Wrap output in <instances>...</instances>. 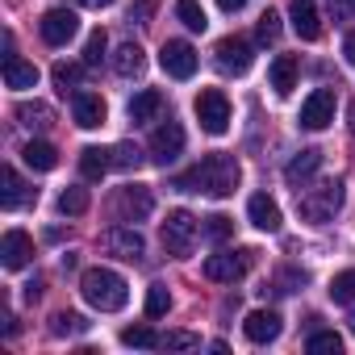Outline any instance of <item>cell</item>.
<instances>
[{"mask_svg": "<svg viewBox=\"0 0 355 355\" xmlns=\"http://www.w3.org/2000/svg\"><path fill=\"white\" fill-rule=\"evenodd\" d=\"M239 180H243V167H239V159L234 155H205L193 171H184V175H175V189L180 193H205V197H230L234 189H239Z\"/></svg>", "mask_w": 355, "mask_h": 355, "instance_id": "obj_1", "label": "cell"}, {"mask_svg": "<svg viewBox=\"0 0 355 355\" xmlns=\"http://www.w3.org/2000/svg\"><path fill=\"white\" fill-rule=\"evenodd\" d=\"M80 293H84V301H88L92 309H101V313H117V309H125V301H130V284H125V276L113 272V268H88V272L80 276Z\"/></svg>", "mask_w": 355, "mask_h": 355, "instance_id": "obj_2", "label": "cell"}, {"mask_svg": "<svg viewBox=\"0 0 355 355\" xmlns=\"http://www.w3.org/2000/svg\"><path fill=\"white\" fill-rule=\"evenodd\" d=\"M343 209V184L338 180H326L318 189H297V214L309 222V226H326L334 222V214Z\"/></svg>", "mask_w": 355, "mask_h": 355, "instance_id": "obj_3", "label": "cell"}, {"mask_svg": "<svg viewBox=\"0 0 355 355\" xmlns=\"http://www.w3.org/2000/svg\"><path fill=\"white\" fill-rule=\"evenodd\" d=\"M197 239H201V226H197V218H193L189 209H171V214L163 218V251H167V255L184 259Z\"/></svg>", "mask_w": 355, "mask_h": 355, "instance_id": "obj_4", "label": "cell"}, {"mask_svg": "<svg viewBox=\"0 0 355 355\" xmlns=\"http://www.w3.org/2000/svg\"><path fill=\"white\" fill-rule=\"evenodd\" d=\"M197 121H201V130L205 134H226L230 130V101H226V92L222 88H205L201 96H197Z\"/></svg>", "mask_w": 355, "mask_h": 355, "instance_id": "obj_5", "label": "cell"}, {"mask_svg": "<svg viewBox=\"0 0 355 355\" xmlns=\"http://www.w3.org/2000/svg\"><path fill=\"white\" fill-rule=\"evenodd\" d=\"M150 209H155V197H150V189H142V184H125V189H117V197H113L117 222L138 226V222L150 218Z\"/></svg>", "mask_w": 355, "mask_h": 355, "instance_id": "obj_6", "label": "cell"}, {"mask_svg": "<svg viewBox=\"0 0 355 355\" xmlns=\"http://www.w3.org/2000/svg\"><path fill=\"white\" fill-rule=\"evenodd\" d=\"M251 259H255V251H234V255L222 251V255H209V259L201 263V272H205V280H214V284H234V280L247 276Z\"/></svg>", "mask_w": 355, "mask_h": 355, "instance_id": "obj_7", "label": "cell"}, {"mask_svg": "<svg viewBox=\"0 0 355 355\" xmlns=\"http://www.w3.org/2000/svg\"><path fill=\"white\" fill-rule=\"evenodd\" d=\"M159 63H163V71H167L171 80H193L201 59H197L193 42H180V38H171V42H163V51H159Z\"/></svg>", "mask_w": 355, "mask_h": 355, "instance_id": "obj_8", "label": "cell"}, {"mask_svg": "<svg viewBox=\"0 0 355 355\" xmlns=\"http://www.w3.org/2000/svg\"><path fill=\"white\" fill-rule=\"evenodd\" d=\"M214 55H218V67H222L226 76H247V71H251V63H255V46H251L247 38H234V34H230V38H222Z\"/></svg>", "mask_w": 355, "mask_h": 355, "instance_id": "obj_9", "label": "cell"}, {"mask_svg": "<svg viewBox=\"0 0 355 355\" xmlns=\"http://www.w3.org/2000/svg\"><path fill=\"white\" fill-rule=\"evenodd\" d=\"M38 30H42V42L46 46H67L80 34V17L71 9H51V13H42Z\"/></svg>", "mask_w": 355, "mask_h": 355, "instance_id": "obj_10", "label": "cell"}, {"mask_svg": "<svg viewBox=\"0 0 355 355\" xmlns=\"http://www.w3.org/2000/svg\"><path fill=\"white\" fill-rule=\"evenodd\" d=\"M180 150H184V130H180V121H171V117H167V121L155 125V134H150V159L167 167Z\"/></svg>", "mask_w": 355, "mask_h": 355, "instance_id": "obj_11", "label": "cell"}, {"mask_svg": "<svg viewBox=\"0 0 355 355\" xmlns=\"http://www.w3.org/2000/svg\"><path fill=\"white\" fill-rule=\"evenodd\" d=\"M334 121V92L330 88H313L301 105V130H326Z\"/></svg>", "mask_w": 355, "mask_h": 355, "instance_id": "obj_12", "label": "cell"}, {"mask_svg": "<svg viewBox=\"0 0 355 355\" xmlns=\"http://www.w3.org/2000/svg\"><path fill=\"white\" fill-rule=\"evenodd\" d=\"M280 330H284V322H280V313L276 309H251L247 318H243V334L251 338V343H276L280 338Z\"/></svg>", "mask_w": 355, "mask_h": 355, "instance_id": "obj_13", "label": "cell"}, {"mask_svg": "<svg viewBox=\"0 0 355 355\" xmlns=\"http://www.w3.org/2000/svg\"><path fill=\"white\" fill-rule=\"evenodd\" d=\"M30 259H34V239L26 230H9L5 239H0V263H5L9 272L26 268Z\"/></svg>", "mask_w": 355, "mask_h": 355, "instance_id": "obj_14", "label": "cell"}, {"mask_svg": "<svg viewBox=\"0 0 355 355\" xmlns=\"http://www.w3.org/2000/svg\"><path fill=\"white\" fill-rule=\"evenodd\" d=\"M71 117H76L80 130H101L105 117H109V109H105V101L96 92H76L71 96Z\"/></svg>", "mask_w": 355, "mask_h": 355, "instance_id": "obj_15", "label": "cell"}, {"mask_svg": "<svg viewBox=\"0 0 355 355\" xmlns=\"http://www.w3.org/2000/svg\"><path fill=\"white\" fill-rule=\"evenodd\" d=\"M105 247L113 251V255H121V259H142L146 255V239L138 234V226H113L109 234H105Z\"/></svg>", "mask_w": 355, "mask_h": 355, "instance_id": "obj_16", "label": "cell"}, {"mask_svg": "<svg viewBox=\"0 0 355 355\" xmlns=\"http://www.w3.org/2000/svg\"><path fill=\"white\" fill-rule=\"evenodd\" d=\"M288 21H293V34L301 42H318L322 38V21H318L313 0H293V5H288Z\"/></svg>", "mask_w": 355, "mask_h": 355, "instance_id": "obj_17", "label": "cell"}, {"mask_svg": "<svg viewBox=\"0 0 355 355\" xmlns=\"http://www.w3.org/2000/svg\"><path fill=\"white\" fill-rule=\"evenodd\" d=\"M318 167H322V150H318V146H305L301 155H293V159H288L284 180H288L293 189H305L313 175H318Z\"/></svg>", "mask_w": 355, "mask_h": 355, "instance_id": "obj_18", "label": "cell"}, {"mask_svg": "<svg viewBox=\"0 0 355 355\" xmlns=\"http://www.w3.org/2000/svg\"><path fill=\"white\" fill-rule=\"evenodd\" d=\"M247 218H251V226H255V230H268V234H276V230L284 226L280 205H276L268 193H255V197L247 201Z\"/></svg>", "mask_w": 355, "mask_h": 355, "instance_id": "obj_19", "label": "cell"}, {"mask_svg": "<svg viewBox=\"0 0 355 355\" xmlns=\"http://www.w3.org/2000/svg\"><path fill=\"white\" fill-rule=\"evenodd\" d=\"M268 80H272V92H276V96H288V92L297 88V59H293V55H276Z\"/></svg>", "mask_w": 355, "mask_h": 355, "instance_id": "obj_20", "label": "cell"}, {"mask_svg": "<svg viewBox=\"0 0 355 355\" xmlns=\"http://www.w3.org/2000/svg\"><path fill=\"white\" fill-rule=\"evenodd\" d=\"M5 84L9 88H38V67L21 55H5Z\"/></svg>", "mask_w": 355, "mask_h": 355, "instance_id": "obj_21", "label": "cell"}, {"mask_svg": "<svg viewBox=\"0 0 355 355\" xmlns=\"http://www.w3.org/2000/svg\"><path fill=\"white\" fill-rule=\"evenodd\" d=\"M159 113H163V92H155V88H142V92L130 101V121H134V125L155 121Z\"/></svg>", "mask_w": 355, "mask_h": 355, "instance_id": "obj_22", "label": "cell"}, {"mask_svg": "<svg viewBox=\"0 0 355 355\" xmlns=\"http://www.w3.org/2000/svg\"><path fill=\"white\" fill-rule=\"evenodd\" d=\"M109 167H113V150H105V146H84L80 150V175L84 180H101Z\"/></svg>", "mask_w": 355, "mask_h": 355, "instance_id": "obj_23", "label": "cell"}, {"mask_svg": "<svg viewBox=\"0 0 355 355\" xmlns=\"http://www.w3.org/2000/svg\"><path fill=\"white\" fill-rule=\"evenodd\" d=\"M142 67H146L142 46H138V42H121V46H117V55H113V71L130 80V76H142Z\"/></svg>", "mask_w": 355, "mask_h": 355, "instance_id": "obj_24", "label": "cell"}, {"mask_svg": "<svg viewBox=\"0 0 355 355\" xmlns=\"http://www.w3.org/2000/svg\"><path fill=\"white\" fill-rule=\"evenodd\" d=\"M0 184H5V193H0V205H5V209H21L30 201V189H26V180H21L13 167L0 171Z\"/></svg>", "mask_w": 355, "mask_h": 355, "instance_id": "obj_25", "label": "cell"}, {"mask_svg": "<svg viewBox=\"0 0 355 355\" xmlns=\"http://www.w3.org/2000/svg\"><path fill=\"white\" fill-rule=\"evenodd\" d=\"M21 159H26V167H34V171H55L59 167V150L51 146V142H26V150H21Z\"/></svg>", "mask_w": 355, "mask_h": 355, "instance_id": "obj_26", "label": "cell"}, {"mask_svg": "<svg viewBox=\"0 0 355 355\" xmlns=\"http://www.w3.org/2000/svg\"><path fill=\"white\" fill-rule=\"evenodd\" d=\"M17 121H21L26 130H46V125L55 121V113H51V105H42V101H21V105H17Z\"/></svg>", "mask_w": 355, "mask_h": 355, "instance_id": "obj_27", "label": "cell"}, {"mask_svg": "<svg viewBox=\"0 0 355 355\" xmlns=\"http://www.w3.org/2000/svg\"><path fill=\"white\" fill-rule=\"evenodd\" d=\"M175 17H180L193 34H205V30H209V17H205V9H201V0H175Z\"/></svg>", "mask_w": 355, "mask_h": 355, "instance_id": "obj_28", "label": "cell"}, {"mask_svg": "<svg viewBox=\"0 0 355 355\" xmlns=\"http://www.w3.org/2000/svg\"><path fill=\"white\" fill-rule=\"evenodd\" d=\"M80 67L76 63H55V71H51V80H55V88L63 92V96H76L80 92Z\"/></svg>", "mask_w": 355, "mask_h": 355, "instance_id": "obj_29", "label": "cell"}, {"mask_svg": "<svg viewBox=\"0 0 355 355\" xmlns=\"http://www.w3.org/2000/svg\"><path fill=\"white\" fill-rule=\"evenodd\" d=\"M230 234H234V222H230L226 214H214V218H205V222H201V239H209L214 247H222Z\"/></svg>", "mask_w": 355, "mask_h": 355, "instance_id": "obj_30", "label": "cell"}, {"mask_svg": "<svg viewBox=\"0 0 355 355\" xmlns=\"http://www.w3.org/2000/svg\"><path fill=\"white\" fill-rule=\"evenodd\" d=\"M88 326H92V322H88V318H80V313H55V318H51V334H55V338L84 334Z\"/></svg>", "mask_w": 355, "mask_h": 355, "instance_id": "obj_31", "label": "cell"}, {"mask_svg": "<svg viewBox=\"0 0 355 355\" xmlns=\"http://www.w3.org/2000/svg\"><path fill=\"white\" fill-rule=\"evenodd\" d=\"M59 214H63V218L88 214V189H63V193H59Z\"/></svg>", "mask_w": 355, "mask_h": 355, "instance_id": "obj_32", "label": "cell"}, {"mask_svg": "<svg viewBox=\"0 0 355 355\" xmlns=\"http://www.w3.org/2000/svg\"><path fill=\"white\" fill-rule=\"evenodd\" d=\"M330 301H338V305H351L355 301V268H347V272H338L330 280Z\"/></svg>", "mask_w": 355, "mask_h": 355, "instance_id": "obj_33", "label": "cell"}, {"mask_svg": "<svg viewBox=\"0 0 355 355\" xmlns=\"http://www.w3.org/2000/svg\"><path fill=\"white\" fill-rule=\"evenodd\" d=\"M113 167H117V171H138V167H142V150H138L134 142H117V146H113Z\"/></svg>", "mask_w": 355, "mask_h": 355, "instance_id": "obj_34", "label": "cell"}, {"mask_svg": "<svg viewBox=\"0 0 355 355\" xmlns=\"http://www.w3.org/2000/svg\"><path fill=\"white\" fill-rule=\"evenodd\" d=\"M121 343H125V347H142V351H150V347H159V334L142 322V326H125V330H121Z\"/></svg>", "mask_w": 355, "mask_h": 355, "instance_id": "obj_35", "label": "cell"}, {"mask_svg": "<svg viewBox=\"0 0 355 355\" xmlns=\"http://www.w3.org/2000/svg\"><path fill=\"white\" fill-rule=\"evenodd\" d=\"M305 347H309L313 355H338V351H343V338H338L334 330H313Z\"/></svg>", "mask_w": 355, "mask_h": 355, "instance_id": "obj_36", "label": "cell"}, {"mask_svg": "<svg viewBox=\"0 0 355 355\" xmlns=\"http://www.w3.org/2000/svg\"><path fill=\"white\" fill-rule=\"evenodd\" d=\"M159 347H167V351H197L201 347V334H193V330H167L159 338Z\"/></svg>", "mask_w": 355, "mask_h": 355, "instance_id": "obj_37", "label": "cell"}, {"mask_svg": "<svg viewBox=\"0 0 355 355\" xmlns=\"http://www.w3.org/2000/svg\"><path fill=\"white\" fill-rule=\"evenodd\" d=\"M171 309V293H167V284H150L146 288V318H163Z\"/></svg>", "mask_w": 355, "mask_h": 355, "instance_id": "obj_38", "label": "cell"}, {"mask_svg": "<svg viewBox=\"0 0 355 355\" xmlns=\"http://www.w3.org/2000/svg\"><path fill=\"white\" fill-rule=\"evenodd\" d=\"M105 51H109V38H105V30H92V34H88V46H84V67H101Z\"/></svg>", "mask_w": 355, "mask_h": 355, "instance_id": "obj_39", "label": "cell"}, {"mask_svg": "<svg viewBox=\"0 0 355 355\" xmlns=\"http://www.w3.org/2000/svg\"><path fill=\"white\" fill-rule=\"evenodd\" d=\"M255 38H259V42H276V38H280V17H276L272 9L259 17V26H255Z\"/></svg>", "mask_w": 355, "mask_h": 355, "instance_id": "obj_40", "label": "cell"}, {"mask_svg": "<svg viewBox=\"0 0 355 355\" xmlns=\"http://www.w3.org/2000/svg\"><path fill=\"white\" fill-rule=\"evenodd\" d=\"M150 13H155V5H150V0H138V5L130 9V21H138V26H146V21H150Z\"/></svg>", "mask_w": 355, "mask_h": 355, "instance_id": "obj_41", "label": "cell"}, {"mask_svg": "<svg viewBox=\"0 0 355 355\" xmlns=\"http://www.w3.org/2000/svg\"><path fill=\"white\" fill-rule=\"evenodd\" d=\"M330 17L334 21H347L351 17V0H330Z\"/></svg>", "mask_w": 355, "mask_h": 355, "instance_id": "obj_42", "label": "cell"}, {"mask_svg": "<svg viewBox=\"0 0 355 355\" xmlns=\"http://www.w3.org/2000/svg\"><path fill=\"white\" fill-rule=\"evenodd\" d=\"M343 55H347V63H351V67H355V30H351V34H347V42H343Z\"/></svg>", "mask_w": 355, "mask_h": 355, "instance_id": "obj_43", "label": "cell"}, {"mask_svg": "<svg viewBox=\"0 0 355 355\" xmlns=\"http://www.w3.org/2000/svg\"><path fill=\"white\" fill-rule=\"evenodd\" d=\"M218 5H222V13H239V9L247 5V0H218Z\"/></svg>", "mask_w": 355, "mask_h": 355, "instance_id": "obj_44", "label": "cell"}, {"mask_svg": "<svg viewBox=\"0 0 355 355\" xmlns=\"http://www.w3.org/2000/svg\"><path fill=\"white\" fill-rule=\"evenodd\" d=\"M80 5H88V9H109L113 0H80Z\"/></svg>", "mask_w": 355, "mask_h": 355, "instance_id": "obj_45", "label": "cell"}, {"mask_svg": "<svg viewBox=\"0 0 355 355\" xmlns=\"http://www.w3.org/2000/svg\"><path fill=\"white\" fill-rule=\"evenodd\" d=\"M351 134H355V101H351Z\"/></svg>", "mask_w": 355, "mask_h": 355, "instance_id": "obj_46", "label": "cell"}, {"mask_svg": "<svg viewBox=\"0 0 355 355\" xmlns=\"http://www.w3.org/2000/svg\"><path fill=\"white\" fill-rule=\"evenodd\" d=\"M347 326H351V330H355V309H351V318H347Z\"/></svg>", "mask_w": 355, "mask_h": 355, "instance_id": "obj_47", "label": "cell"}]
</instances>
